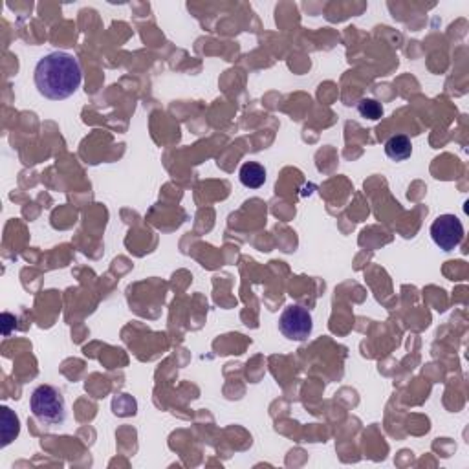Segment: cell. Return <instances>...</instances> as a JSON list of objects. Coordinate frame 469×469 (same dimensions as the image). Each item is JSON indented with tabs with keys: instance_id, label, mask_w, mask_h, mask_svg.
<instances>
[{
	"instance_id": "cell-9",
	"label": "cell",
	"mask_w": 469,
	"mask_h": 469,
	"mask_svg": "<svg viewBox=\"0 0 469 469\" xmlns=\"http://www.w3.org/2000/svg\"><path fill=\"white\" fill-rule=\"evenodd\" d=\"M2 319H4V321H6V325H4V336H8V334H10V322H13L15 318H13V315H10V313H4V315H2Z\"/></svg>"
},
{
	"instance_id": "cell-3",
	"label": "cell",
	"mask_w": 469,
	"mask_h": 469,
	"mask_svg": "<svg viewBox=\"0 0 469 469\" xmlns=\"http://www.w3.org/2000/svg\"><path fill=\"white\" fill-rule=\"evenodd\" d=\"M279 330L283 336L292 339V341L308 339L313 330L312 313L303 306H299V304H290L285 308V312L280 313Z\"/></svg>"
},
{
	"instance_id": "cell-1",
	"label": "cell",
	"mask_w": 469,
	"mask_h": 469,
	"mask_svg": "<svg viewBox=\"0 0 469 469\" xmlns=\"http://www.w3.org/2000/svg\"><path fill=\"white\" fill-rule=\"evenodd\" d=\"M34 81L43 97L50 101H62L79 90L83 70L76 55L52 52L35 64Z\"/></svg>"
},
{
	"instance_id": "cell-8",
	"label": "cell",
	"mask_w": 469,
	"mask_h": 469,
	"mask_svg": "<svg viewBox=\"0 0 469 469\" xmlns=\"http://www.w3.org/2000/svg\"><path fill=\"white\" fill-rule=\"evenodd\" d=\"M358 112H360L361 118L376 121V119H379L383 116V107H381V103H378L376 100H361L360 103H358Z\"/></svg>"
},
{
	"instance_id": "cell-2",
	"label": "cell",
	"mask_w": 469,
	"mask_h": 469,
	"mask_svg": "<svg viewBox=\"0 0 469 469\" xmlns=\"http://www.w3.org/2000/svg\"><path fill=\"white\" fill-rule=\"evenodd\" d=\"M29 409L44 426H61L67 420V403L61 390L52 385H39L29 396Z\"/></svg>"
},
{
	"instance_id": "cell-5",
	"label": "cell",
	"mask_w": 469,
	"mask_h": 469,
	"mask_svg": "<svg viewBox=\"0 0 469 469\" xmlns=\"http://www.w3.org/2000/svg\"><path fill=\"white\" fill-rule=\"evenodd\" d=\"M385 154L393 161H405L412 154V143L405 134H396L385 142Z\"/></svg>"
},
{
	"instance_id": "cell-6",
	"label": "cell",
	"mask_w": 469,
	"mask_h": 469,
	"mask_svg": "<svg viewBox=\"0 0 469 469\" xmlns=\"http://www.w3.org/2000/svg\"><path fill=\"white\" fill-rule=\"evenodd\" d=\"M240 184L247 189H259L266 182V169L257 161H246L238 172Z\"/></svg>"
},
{
	"instance_id": "cell-4",
	"label": "cell",
	"mask_w": 469,
	"mask_h": 469,
	"mask_svg": "<svg viewBox=\"0 0 469 469\" xmlns=\"http://www.w3.org/2000/svg\"><path fill=\"white\" fill-rule=\"evenodd\" d=\"M431 238L442 252H453L464 240V226L455 215H440L431 226Z\"/></svg>"
},
{
	"instance_id": "cell-7",
	"label": "cell",
	"mask_w": 469,
	"mask_h": 469,
	"mask_svg": "<svg viewBox=\"0 0 469 469\" xmlns=\"http://www.w3.org/2000/svg\"><path fill=\"white\" fill-rule=\"evenodd\" d=\"M0 433H2V447L10 446L20 433L19 416L10 407H2V427H0Z\"/></svg>"
}]
</instances>
